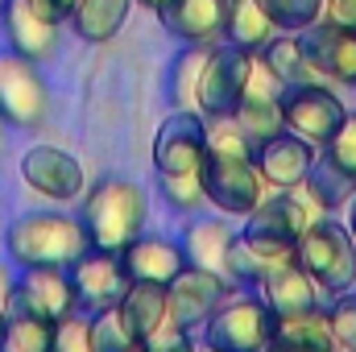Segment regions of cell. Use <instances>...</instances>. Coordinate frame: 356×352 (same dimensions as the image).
Wrapping results in <instances>:
<instances>
[{
    "instance_id": "1",
    "label": "cell",
    "mask_w": 356,
    "mask_h": 352,
    "mask_svg": "<svg viewBox=\"0 0 356 352\" xmlns=\"http://www.w3.org/2000/svg\"><path fill=\"white\" fill-rule=\"evenodd\" d=\"M79 224L88 232L91 249L104 253H120L129 241H137L149 228V199L145 186L133 178L108 175L88 182V191L79 195Z\"/></svg>"
},
{
    "instance_id": "2",
    "label": "cell",
    "mask_w": 356,
    "mask_h": 352,
    "mask_svg": "<svg viewBox=\"0 0 356 352\" xmlns=\"http://www.w3.org/2000/svg\"><path fill=\"white\" fill-rule=\"evenodd\" d=\"M91 249L88 232L79 224V216L54 207V211H25L4 228V257L17 269H38V265H54V269H71L83 253Z\"/></svg>"
},
{
    "instance_id": "3",
    "label": "cell",
    "mask_w": 356,
    "mask_h": 352,
    "mask_svg": "<svg viewBox=\"0 0 356 352\" xmlns=\"http://www.w3.org/2000/svg\"><path fill=\"white\" fill-rule=\"evenodd\" d=\"M294 257L311 273V282L319 286V294L327 303L336 294L356 290V237L344 220H336V211H323L307 224Z\"/></svg>"
},
{
    "instance_id": "4",
    "label": "cell",
    "mask_w": 356,
    "mask_h": 352,
    "mask_svg": "<svg viewBox=\"0 0 356 352\" xmlns=\"http://www.w3.org/2000/svg\"><path fill=\"white\" fill-rule=\"evenodd\" d=\"M273 307L261 290H236L203 328L199 344L207 352H261L273 336Z\"/></svg>"
},
{
    "instance_id": "5",
    "label": "cell",
    "mask_w": 356,
    "mask_h": 352,
    "mask_svg": "<svg viewBox=\"0 0 356 352\" xmlns=\"http://www.w3.org/2000/svg\"><path fill=\"white\" fill-rule=\"evenodd\" d=\"M50 112H54V95L42 75V63L4 46L0 50V116L8 120V129L38 133L46 129Z\"/></svg>"
},
{
    "instance_id": "6",
    "label": "cell",
    "mask_w": 356,
    "mask_h": 352,
    "mask_svg": "<svg viewBox=\"0 0 356 352\" xmlns=\"http://www.w3.org/2000/svg\"><path fill=\"white\" fill-rule=\"evenodd\" d=\"M199 178H203L207 203L216 211L232 216V220H245L269 195V182L261 178L253 154H220V150H207V158L199 166Z\"/></svg>"
},
{
    "instance_id": "7",
    "label": "cell",
    "mask_w": 356,
    "mask_h": 352,
    "mask_svg": "<svg viewBox=\"0 0 356 352\" xmlns=\"http://www.w3.org/2000/svg\"><path fill=\"white\" fill-rule=\"evenodd\" d=\"M277 104H282L286 129L298 133L311 145H327L332 133L348 116V104L340 99L336 83H286L282 95H277Z\"/></svg>"
},
{
    "instance_id": "8",
    "label": "cell",
    "mask_w": 356,
    "mask_h": 352,
    "mask_svg": "<svg viewBox=\"0 0 356 352\" xmlns=\"http://www.w3.org/2000/svg\"><path fill=\"white\" fill-rule=\"evenodd\" d=\"M232 294H236V286H232L220 269H203V265L186 262L175 278H170V286H166V307H170V319H175L178 328H186V332L199 336V328H203Z\"/></svg>"
},
{
    "instance_id": "9",
    "label": "cell",
    "mask_w": 356,
    "mask_h": 352,
    "mask_svg": "<svg viewBox=\"0 0 356 352\" xmlns=\"http://www.w3.org/2000/svg\"><path fill=\"white\" fill-rule=\"evenodd\" d=\"M21 182L42 195L46 203L54 207H67V203H79V195L88 191V175H83V162L75 154H67L63 145H29L21 154Z\"/></svg>"
},
{
    "instance_id": "10",
    "label": "cell",
    "mask_w": 356,
    "mask_h": 352,
    "mask_svg": "<svg viewBox=\"0 0 356 352\" xmlns=\"http://www.w3.org/2000/svg\"><path fill=\"white\" fill-rule=\"evenodd\" d=\"M249 71H253V54H249V50H236V46H228V42L211 46L207 67H203V79H199V99H195V108H199L207 120L232 116V112L241 108V99H245Z\"/></svg>"
},
{
    "instance_id": "11",
    "label": "cell",
    "mask_w": 356,
    "mask_h": 352,
    "mask_svg": "<svg viewBox=\"0 0 356 352\" xmlns=\"http://www.w3.org/2000/svg\"><path fill=\"white\" fill-rule=\"evenodd\" d=\"M207 158V116L199 108H170L154 137V175H186Z\"/></svg>"
},
{
    "instance_id": "12",
    "label": "cell",
    "mask_w": 356,
    "mask_h": 352,
    "mask_svg": "<svg viewBox=\"0 0 356 352\" xmlns=\"http://www.w3.org/2000/svg\"><path fill=\"white\" fill-rule=\"evenodd\" d=\"M8 311L38 315V319H50V323H63L67 315L79 311V303H75V286H71V273H67V269H54V265H38V269H21V273H13Z\"/></svg>"
},
{
    "instance_id": "13",
    "label": "cell",
    "mask_w": 356,
    "mask_h": 352,
    "mask_svg": "<svg viewBox=\"0 0 356 352\" xmlns=\"http://www.w3.org/2000/svg\"><path fill=\"white\" fill-rule=\"evenodd\" d=\"M0 33L4 46L33 58V63H50L63 46V21L46 17L33 0H4L0 4Z\"/></svg>"
},
{
    "instance_id": "14",
    "label": "cell",
    "mask_w": 356,
    "mask_h": 352,
    "mask_svg": "<svg viewBox=\"0 0 356 352\" xmlns=\"http://www.w3.org/2000/svg\"><path fill=\"white\" fill-rule=\"evenodd\" d=\"M302 50L311 58V67L319 71V79L336 83V88H356V33L344 29L332 17L311 21L307 29H298Z\"/></svg>"
},
{
    "instance_id": "15",
    "label": "cell",
    "mask_w": 356,
    "mask_h": 352,
    "mask_svg": "<svg viewBox=\"0 0 356 352\" xmlns=\"http://www.w3.org/2000/svg\"><path fill=\"white\" fill-rule=\"evenodd\" d=\"M71 286H75V303L83 315L108 311L120 303V294L129 290V273L120 265V253H104V249H88L79 262L67 269Z\"/></svg>"
},
{
    "instance_id": "16",
    "label": "cell",
    "mask_w": 356,
    "mask_h": 352,
    "mask_svg": "<svg viewBox=\"0 0 356 352\" xmlns=\"http://www.w3.org/2000/svg\"><path fill=\"white\" fill-rule=\"evenodd\" d=\"M315 216H323V211H315V203L302 195V186H294V191H269L266 199L245 216V232L298 245V237L307 232V224Z\"/></svg>"
},
{
    "instance_id": "17",
    "label": "cell",
    "mask_w": 356,
    "mask_h": 352,
    "mask_svg": "<svg viewBox=\"0 0 356 352\" xmlns=\"http://www.w3.org/2000/svg\"><path fill=\"white\" fill-rule=\"evenodd\" d=\"M315 158H319V145L302 141L290 129H282L277 137H269V141H261L253 150V162H257L261 178L269 182V191H294V186H302V178L311 175Z\"/></svg>"
},
{
    "instance_id": "18",
    "label": "cell",
    "mask_w": 356,
    "mask_h": 352,
    "mask_svg": "<svg viewBox=\"0 0 356 352\" xmlns=\"http://www.w3.org/2000/svg\"><path fill=\"white\" fill-rule=\"evenodd\" d=\"M228 8L232 0H175L158 17L162 29L182 46H220L228 29Z\"/></svg>"
},
{
    "instance_id": "19",
    "label": "cell",
    "mask_w": 356,
    "mask_h": 352,
    "mask_svg": "<svg viewBox=\"0 0 356 352\" xmlns=\"http://www.w3.org/2000/svg\"><path fill=\"white\" fill-rule=\"evenodd\" d=\"M120 265H124L129 282H162V286H170V278L186 265V253H182L178 237L145 228L137 241H129L120 249Z\"/></svg>"
},
{
    "instance_id": "20",
    "label": "cell",
    "mask_w": 356,
    "mask_h": 352,
    "mask_svg": "<svg viewBox=\"0 0 356 352\" xmlns=\"http://www.w3.org/2000/svg\"><path fill=\"white\" fill-rule=\"evenodd\" d=\"M232 237H236V232H232V224H228L224 211H211V216L195 211V216L182 220V232H178L186 262L203 265V269H220V273H224V257H228Z\"/></svg>"
},
{
    "instance_id": "21",
    "label": "cell",
    "mask_w": 356,
    "mask_h": 352,
    "mask_svg": "<svg viewBox=\"0 0 356 352\" xmlns=\"http://www.w3.org/2000/svg\"><path fill=\"white\" fill-rule=\"evenodd\" d=\"M269 349L277 352H327L332 344V323H327V303L307 307V311H290L273 319V336Z\"/></svg>"
},
{
    "instance_id": "22",
    "label": "cell",
    "mask_w": 356,
    "mask_h": 352,
    "mask_svg": "<svg viewBox=\"0 0 356 352\" xmlns=\"http://www.w3.org/2000/svg\"><path fill=\"white\" fill-rule=\"evenodd\" d=\"M116 311H120V319H124V328L133 332V340H137V349L170 319V307H166V286L162 282H129V290L120 294V303H116Z\"/></svg>"
},
{
    "instance_id": "23",
    "label": "cell",
    "mask_w": 356,
    "mask_h": 352,
    "mask_svg": "<svg viewBox=\"0 0 356 352\" xmlns=\"http://www.w3.org/2000/svg\"><path fill=\"white\" fill-rule=\"evenodd\" d=\"M261 294H266V303L273 307V315H290V311H307V307L327 303L319 294V286L311 282V273L298 265V257L286 262L282 269H273L266 282H261Z\"/></svg>"
},
{
    "instance_id": "24",
    "label": "cell",
    "mask_w": 356,
    "mask_h": 352,
    "mask_svg": "<svg viewBox=\"0 0 356 352\" xmlns=\"http://www.w3.org/2000/svg\"><path fill=\"white\" fill-rule=\"evenodd\" d=\"M133 4H137V0H79L75 13L67 17V25L75 29L79 42L104 46V42H112V38L124 29Z\"/></svg>"
},
{
    "instance_id": "25",
    "label": "cell",
    "mask_w": 356,
    "mask_h": 352,
    "mask_svg": "<svg viewBox=\"0 0 356 352\" xmlns=\"http://www.w3.org/2000/svg\"><path fill=\"white\" fill-rule=\"evenodd\" d=\"M257 54H261V63H266L269 71L282 79V88H286V83H327V79H319V71L311 67V58H307V50H302V38H298L294 29H277Z\"/></svg>"
},
{
    "instance_id": "26",
    "label": "cell",
    "mask_w": 356,
    "mask_h": 352,
    "mask_svg": "<svg viewBox=\"0 0 356 352\" xmlns=\"http://www.w3.org/2000/svg\"><path fill=\"white\" fill-rule=\"evenodd\" d=\"M273 33H277V25L269 21V13L261 8V0H232V8H228V29H224V42H228V46L257 54Z\"/></svg>"
},
{
    "instance_id": "27",
    "label": "cell",
    "mask_w": 356,
    "mask_h": 352,
    "mask_svg": "<svg viewBox=\"0 0 356 352\" xmlns=\"http://www.w3.org/2000/svg\"><path fill=\"white\" fill-rule=\"evenodd\" d=\"M207 54H211V46H182L170 58V67H166V104L170 108H195Z\"/></svg>"
},
{
    "instance_id": "28",
    "label": "cell",
    "mask_w": 356,
    "mask_h": 352,
    "mask_svg": "<svg viewBox=\"0 0 356 352\" xmlns=\"http://www.w3.org/2000/svg\"><path fill=\"white\" fill-rule=\"evenodd\" d=\"M302 195L315 203V211H344L348 199L356 195V186L340 175V170H332L323 158H315L311 175L302 178Z\"/></svg>"
},
{
    "instance_id": "29",
    "label": "cell",
    "mask_w": 356,
    "mask_h": 352,
    "mask_svg": "<svg viewBox=\"0 0 356 352\" xmlns=\"http://www.w3.org/2000/svg\"><path fill=\"white\" fill-rule=\"evenodd\" d=\"M54 332H58V323H50V319L8 311V328H4L0 349L4 352H50L54 349Z\"/></svg>"
},
{
    "instance_id": "30",
    "label": "cell",
    "mask_w": 356,
    "mask_h": 352,
    "mask_svg": "<svg viewBox=\"0 0 356 352\" xmlns=\"http://www.w3.org/2000/svg\"><path fill=\"white\" fill-rule=\"evenodd\" d=\"M158 195H162V203H166L175 216H195V211L207 207L199 170H186V175H158Z\"/></svg>"
},
{
    "instance_id": "31",
    "label": "cell",
    "mask_w": 356,
    "mask_h": 352,
    "mask_svg": "<svg viewBox=\"0 0 356 352\" xmlns=\"http://www.w3.org/2000/svg\"><path fill=\"white\" fill-rule=\"evenodd\" d=\"M319 158H323L332 170H340V175L356 186V112L344 116V125L332 133L327 145H319Z\"/></svg>"
},
{
    "instance_id": "32",
    "label": "cell",
    "mask_w": 356,
    "mask_h": 352,
    "mask_svg": "<svg viewBox=\"0 0 356 352\" xmlns=\"http://www.w3.org/2000/svg\"><path fill=\"white\" fill-rule=\"evenodd\" d=\"M133 349H137V340L124 328V319H120L116 307L91 315V352H133Z\"/></svg>"
},
{
    "instance_id": "33",
    "label": "cell",
    "mask_w": 356,
    "mask_h": 352,
    "mask_svg": "<svg viewBox=\"0 0 356 352\" xmlns=\"http://www.w3.org/2000/svg\"><path fill=\"white\" fill-rule=\"evenodd\" d=\"M261 8L277 29H294V33L323 17V0H261Z\"/></svg>"
},
{
    "instance_id": "34",
    "label": "cell",
    "mask_w": 356,
    "mask_h": 352,
    "mask_svg": "<svg viewBox=\"0 0 356 352\" xmlns=\"http://www.w3.org/2000/svg\"><path fill=\"white\" fill-rule=\"evenodd\" d=\"M327 323H332V344L344 352H356V290L336 294L327 303Z\"/></svg>"
},
{
    "instance_id": "35",
    "label": "cell",
    "mask_w": 356,
    "mask_h": 352,
    "mask_svg": "<svg viewBox=\"0 0 356 352\" xmlns=\"http://www.w3.org/2000/svg\"><path fill=\"white\" fill-rule=\"evenodd\" d=\"M54 349L58 352H91V315L75 311L58 323L54 332Z\"/></svg>"
},
{
    "instance_id": "36",
    "label": "cell",
    "mask_w": 356,
    "mask_h": 352,
    "mask_svg": "<svg viewBox=\"0 0 356 352\" xmlns=\"http://www.w3.org/2000/svg\"><path fill=\"white\" fill-rule=\"evenodd\" d=\"M195 344V332H186V328H178L175 319H166L141 349L145 352H175V349H191Z\"/></svg>"
},
{
    "instance_id": "37",
    "label": "cell",
    "mask_w": 356,
    "mask_h": 352,
    "mask_svg": "<svg viewBox=\"0 0 356 352\" xmlns=\"http://www.w3.org/2000/svg\"><path fill=\"white\" fill-rule=\"evenodd\" d=\"M323 17L340 21L344 29H353L356 33V0H323Z\"/></svg>"
},
{
    "instance_id": "38",
    "label": "cell",
    "mask_w": 356,
    "mask_h": 352,
    "mask_svg": "<svg viewBox=\"0 0 356 352\" xmlns=\"http://www.w3.org/2000/svg\"><path fill=\"white\" fill-rule=\"evenodd\" d=\"M8 290H13V262H0V340L8 328Z\"/></svg>"
},
{
    "instance_id": "39",
    "label": "cell",
    "mask_w": 356,
    "mask_h": 352,
    "mask_svg": "<svg viewBox=\"0 0 356 352\" xmlns=\"http://www.w3.org/2000/svg\"><path fill=\"white\" fill-rule=\"evenodd\" d=\"M33 4H38L46 17H54V21H67V17L75 13V4H79V0H33Z\"/></svg>"
},
{
    "instance_id": "40",
    "label": "cell",
    "mask_w": 356,
    "mask_h": 352,
    "mask_svg": "<svg viewBox=\"0 0 356 352\" xmlns=\"http://www.w3.org/2000/svg\"><path fill=\"white\" fill-rule=\"evenodd\" d=\"M4 154H8V120L0 116V162H4Z\"/></svg>"
},
{
    "instance_id": "41",
    "label": "cell",
    "mask_w": 356,
    "mask_h": 352,
    "mask_svg": "<svg viewBox=\"0 0 356 352\" xmlns=\"http://www.w3.org/2000/svg\"><path fill=\"white\" fill-rule=\"evenodd\" d=\"M137 4H141V8H149V13H162V8H166V4H175V0H137Z\"/></svg>"
},
{
    "instance_id": "42",
    "label": "cell",
    "mask_w": 356,
    "mask_h": 352,
    "mask_svg": "<svg viewBox=\"0 0 356 352\" xmlns=\"http://www.w3.org/2000/svg\"><path fill=\"white\" fill-rule=\"evenodd\" d=\"M344 224L353 228V237H356V195H353V199H348V220H344Z\"/></svg>"
},
{
    "instance_id": "43",
    "label": "cell",
    "mask_w": 356,
    "mask_h": 352,
    "mask_svg": "<svg viewBox=\"0 0 356 352\" xmlns=\"http://www.w3.org/2000/svg\"><path fill=\"white\" fill-rule=\"evenodd\" d=\"M0 4H4V0H0Z\"/></svg>"
}]
</instances>
